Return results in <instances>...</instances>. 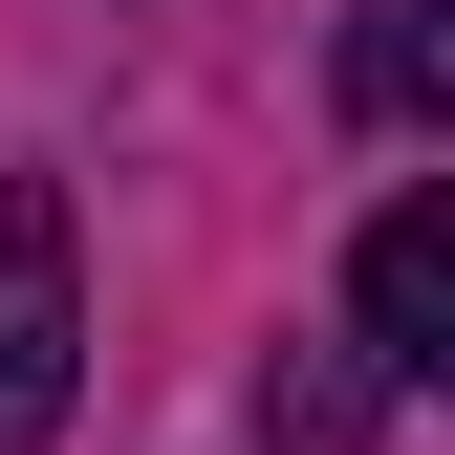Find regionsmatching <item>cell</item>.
<instances>
[{"label":"cell","instance_id":"cell-1","mask_svg":"<svg viewBox=\"0 0 455 455\" xmlns=\"http://www.w3.org/2000/svg\"><path fill=\"white\" fill-rule=\"evenodd\" d=\"M87 412V260H66V196L0 174V455H44Z\"/></svg>","mask_w":455,"mask_h":455},{"label":"cell","instance_id":"cell-2","mask_svg":"<svg viewBox=\"0 0 455 455\" xmlns=\"http://www.w3.org/2000/svg\"><path fill=\"white\" fill-rule=\"evenodd\" d=\"M347 304H369V390H434V369H455V196H390V217H369Z\"/></svg>","mask_w":455,"mask_h":455},{"label":"cell","instance_id":"cell-3","mask_svg":"<svg viewBox=\"0 0 455 455\" xmlns=\"http://www.w3.org/2000/svg\"><path fill=\"white\" fill-rule=\"evenodd\" d=\"M434 87H455V0H369L347 22V108L369 131H434Z\"/></svg>","mask_w":455,"mask_h":455},{"label":"cell","instance_id":"cell-4","mask_svg":"<svg viewBox=\"0 0 455 455\" xmlns=\"http://www.w3.org/2000/svg\"><path fill=\"white\" fill-rule=\"evenodd\" d=\"M260 412H282V455H347L369 434V369H304V390H260Z\"/></svg>","mask_w":455,"mask_h":455}]
</instances>
